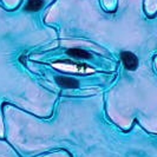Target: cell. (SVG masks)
<instances>
[{
    "label": "cell",
    "instance_id": "cell-1",
    "mask_svg": "<svg viewBox=\"0 0 157 157\" xmlns=\"http://www.w3.org/2000/svg\"><path fill=\"white\" fill-rule=\"evenodd\" d=\"M121 58H122V62L124 64L126 70L135 71L137 69V66H138V58H137L134 53L124 51V52H122Z\"/></svg>",
    "mask_w": 157,
    "mask_h": 157
},
{
    "label": "cell",
    "instance_id": "cell-2",
    "mask_svg": "<svg viewBox=\"0 0 157 157\" xmlns=\"http://www.w3.org/2000/svg\"><path fill=\"white\" fill-rule=\"evenodd\" d=\"M56 82L63 87H67V89H75V87H78L79 83L78 80L70 77H65V76H58L56 78Z\"/></svg>",
    "mask_w": 157,
    "mask_h": 157
},
{
    "label": "cell",
    "instance_id": "cell-4",
    "mask_svg": "<svg viewBox=\"0 0 157 157\" xmlns=\"http://www.w3.org/2000/svg\"><path fill=\"white\" fill-rule=\"evenodd\" d=\"M44 5V0H29L27 5H26V10L27 11H38L40 8L43 7Z\"/></svg>",
    "mask_w": 157,
    "mask_h": 157
},
{
    "label": "cell",
    "instance_id": "cell-3",
    "mask_svg": "<svg viewBox=\"0 0 157 157\" xmlns=\"http://www.w3.org/2000/svg\"><path fill=\"white\" fill-rule=\"evenodd\" d=\"M66 53L69 56H71V57L82 58V59H89V58H91V55L89 52H86V51L82 50V48H69L66 51Z\"/></svg>",
    "mask_w": 157,
    "mask_h": 157
}]
</instances>
